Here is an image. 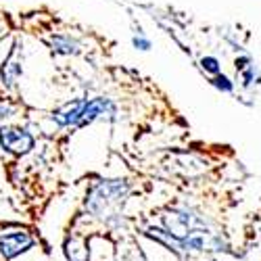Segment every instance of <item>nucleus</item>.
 I'll list each match as a JSON object with an SVG mask.
<instances>
[{"mask_svg": "<svg viewBox=\"0 0 261 261\" xmlns=\"http://www.w3.org/2000/svg\"><path fill=\"white\" fill-rule=\"evenodd\" d=\"M129 197V184L125 180H100L90 186L84 199V209L94 220H100L109 230L123 228V203Z\"/></svg>", "mask_w": 261, "mask_h": 261, "instance_id": "1", "label": "nucleus"}, {"mask_svg": "<svg viewBox=\"0 0 261 261\" xmlns=\"http://www.w3.org/2000/svg\"><path fill=\"white\" fill-rule=\"evenodd\" d=\"M0 148L15 157H23L36 148V136L28 127L0 125Z\"/></svg>", "mask_w": 261, "mask_h": 261, "instance_id": "2", "label": "nucleus"}, {"mask_svg": "<svg viewBox=\"0 0 261 261\" xmlns=\"http://www.w3.org/2000/svg\"><path fill=\"white\" fill-rule=\"evenodd\" d=\"M36 245V238L28 230H9L0 234V257L5 261H13L19 255L28 253Z\"/></svg>", "mask_w": 261, "mask_h": 261, "instance_id": "3", "label": "nucleus"}, {"mask_svg": "<svg viewBox=\"0 0 261 261\" xmlns=\"http://www.w3.org/2000/svg\"><path fill=\"white\" fill-rule=\"evenodd\" d=\"M98 119H107V121H115L117 119V105L107 98V96H94V98H88L84 107V113H82V121H80V127H86Z\"/></svg>", "mask_w": 261, "mask_h": 261, "instance_id": "4", "label": "nucleus"}, {"mask_svg": "<svg viewBox=\"0 0 261 261\" xmlns=\"http://www.w3.org/2000/svg\"><path fill=\"white\" fill-rule=\"evenodd\" d=\"M86 102H88V98H71L65 105H61L59 109H55V111L50 113V119L59 127H80Z\"/></svg>", "mask_w": 261, "mask_h": 261, "instance_id": "5", "label": "nucleus"}, {"mask_svg": "<svg viewBox=\"0 0 261 261\" xmlns=\"http://www.w3.org/2000/svg\"><path fill=\"white\" fill-rule=\"evenodd\" d=\"M234 69L241 77V88L243 90H253L255 86L261 84V69L253 61L251 55H238L234 59Z\"/></svg>", "mask_w": 261, "mask_h": 261, "instance_id": "6", "label": "nucleus"}, {"mask_svg": "<svg viewBox=\"0 0 261 261\" xmlns=\"http://www.w3.org/2000/svg\"><path fill=\"white\" fill-rule=\"evenodd\" d=\"M21 73H23V63L19 57V42L11 48V53L7 55V59L3 61V69H0V80H3L5 88H15Z\"/></svg>", "mask_w": 261, "mask_h": 261, "instance_id": "7", "label": "nucleus"}, {"mask_svg": "<svg viewBox=\"0 0 261 261\" xmlns=\"http://www.w3.org/2000/svg\"><path fill=\"white\" fill-rule=\"evenodd\" d=\"M63 253L67 261H90L88 245L84 236H67L63 243Z\"/></svg>", "mask_w": 261, "mask_h": 261, "instance_id": "8", "label": "nucleus"}, {"mask_svg": "<svg viewBox=\"0 0 261 261\" xmlns=\"http://www.w3.org/2000/svg\"><path fill=\"white\" fill-rule=\"evenodd\" d=\"M48 44H50V50H53L55 55L67 57V55H77V53H80V42H77L75 38H71L69 34H57V36H50Z\"/></svg>", "mask_w": 261, "mask_h": 261, "instance_id": "9", "label": "nucleus"}, {"mask_svg": "<svg viewBox=\"0 0 261 261\" xmlns=\"http://www.w3.org/2000/svg\"><path fill=\"white\" fill-rule=\"evenodd\" d=\"M211 86H213L215 90H220L222 94H232L234 88H236V84H234L226 73H217V75H213V77H211Z\"/></svg>", "mask_w": 261, "mask_h": 261, "instance_id": "10", "label": "nucleus"}, {"mask_svg": "<svg viewBox=\"0 0 261 261\" xmlns=\"http://www.w3.org/2000/svg\"><path fill=\"white\" fill-rule=\"evenodd\" d=\"M199 65H201V69H203L205 73H209L211 77L217 75V73H222V63H220V59H217V57L207 55V57H203V59L199 61Z\"/></svg>", "mask_w": 261, "mask_h": 261, "instance_id": "11", "label": "nucleus"}, {"mask_svg": "<svg viewBox=\"0 0 261 261\" xmlns=\"http://www.w3.org/2000/svg\"><path fill=\"white\" fill-rule=\"evenodd\" d=\"M132 46H134L136 50H144V53H146V50L153 48V42H150V40H148V38L138 30V34L132 38Z\"/></svg>", "mask_w": 261, "mask_h": 261, "instance_id": "12", "label": "nucleus"}, {"mask_svg": "<svg viewBox=\"0 0 261 261\" xmlns=\"http://www.w3.org/2000/svg\"><path fill=\"white\" fill-rule=\"evenodd\" d=\"M15 117V107L11 102H5V100H0V125H3L5 121L13 119Z\"/></svg>", "mask_w": 261, "mask_h": 261, "instance_id": "13", "label": "nucleus"}]
</instances>
